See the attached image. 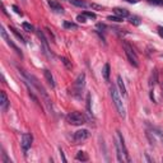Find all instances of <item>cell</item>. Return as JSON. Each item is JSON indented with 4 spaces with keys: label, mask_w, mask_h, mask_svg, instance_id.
<instances>
[{
    "label": "cell",
    "mask_w": 163,
    "mask_h": 163,
    "mask_svg": "<svg viewBox=\"0 0 163 163\" xmlns=\"http://www.w3.org/2000/svg\"><path fill=\"white\" fill-rule=\"evenodd\" d=\"M110 92H111V97H112V102H113L115 107H116L117 112H119L120 116L125 117V116H126L125 107H124V105H122V101H121V98H120V96H119V92H117L116 87H113V85H112V87H111V89H110Z\"/></svg>",
    "instance_id": "cell-1"
},
{
    "label": "cell",
    "mask_w": 163,
    "mask_h": 163,
    "mask_svg": "<svg viewBox=\"0 0 163 163\" xmlns=\"http://www.w3.org/2000/svg\"><path fill=\"white\" fill-rule=\"evenodd\" d=\"M66 120H68L69 124H72V125H75V126L83 125V124L87 122V119H85V116H84V115H83L82 112H78V111L70 112L68 116H66Z\"/></svg>",
    "instance_id": "cell-2"
},
{
    "label": "cell",
    "mask_w": 163,
    "mask_h": 163,
    "mask_svg": "<svg viewBox=\"0 0 163 163\" xmlns=\"http://www.w3.org/2000/svg\"><path fill=\"white\" fill-rule=\"evenodd\" d=\"M124 50H125V54H126V56H127V60H129V63L131 64L133 66H135V68H138L139 66V59H138V56H136V54H135V51L133 50V47L130 46L127 42H124Z\"/></svg>",
    "instance_id": "cell-3"
},
{
    "label": "cell",
    "mask_w": 163,
    "mask_h": 163,
    "mask_svg": "<svg viewBox=\"0 0 163 163\" xmlns=\"http://www.w3.org/2000/svg\"><path fill=\"white\" fill-rule=\"evenodd\" d=\"M84 84H85V74H84V73H82V74L78 75L76 80L74 82V87H73V94L78 97V96L82 93L83 88H84Z\"/></svg>",
    "instance_id": "cell-4"
},
{
    "label": "cell",
    "mask_w": 163,
    "mask_h": 163,
    "mask_svg": "<svg viewBox=\"0 0 163 163\" xmlns=\"http://www.w3.org/2000/svg\"><path fill=\"white\" fill-rule=\"evenodd\" d=\"M116 133H117V140H119L121 152H122V155H124V161H125V162H130V161H131V158H130L129 152H127V148H126V145H125V140H124V136L121 135L120 131H116Z\"/></svg>",
    "instance_id": "cell-5"
},
{
    "label": "cell",
    "mask_w": 163,
    "mask_h": 163,
    "mask_svg": "<svg viewBox=\"0 0 163 163\" xmlns=\"http://www.w3.org/2000/svg\"><path fill=\"white\" fill-rule=\"evenodd\" d=\"M88 138H89V131L85 129H80V130H78V131L74 133L75 144H80V143H83L84 140H87Z\"/></svg>",
    "instance_id": "cell-6"
},
{
    "label": "cell",
    "mask_w": 163,
    "mask_h": 163,
    "mask_svg": "<svg viewBox=\"0 0 163 163\" xmlns=\"http://www.w3.org/2000/svg\"><path fill=\"white\" fill-rule=\"evenodd\" d=\"M32 142H33V136L31 135V134H28V133H25L22 135V149H23V152H24V154L28 152V149L31 148V145H32Z\"/></svg>",
    "instance_id": "cell-7"
},
{
    "label": "cell",
    "mask_w": 163,
    "mask_h": 163,
    "mask_svg": "<svg viewBox=\"0 0 163 163\" xmlns=\"http://www.w3.org/2000/svg\"><path fill=\"white\" fill-rule=\"evenodd\" d=\"M0 33H1V36H3V38H4V40L6 41V43H8L9 45V46H10L12 47V49H14V51H15V52H17L18 54V55H21L22 56V52H21V50H19L18 49V46H17V45H15L14 42H13V41L10 40V38H9L8 37V34H6V32H5V28L4 27H3V25H1V28H0Z\"/></svg>",
    "instance_id": "cell-8"
},
{
    "label": "cell",
    "mask_w": 163,
    "mask_h": 163,
    "mask_svg": "<svg viewBox=\"0 0 163 163\" xmlns=\"http://www.w3.org/2000/svg\"><path fill=\"white\" fill-rule=\"evenodd\" d=\"M37 36L40 37V40H41V45H42L43 52L49 56V45H47V41H46V38H45V36H43V33H42V31L41 30H37Z\"/></svg>",
    "instance_id": "cell-9"
},
{
    "label": "cell",
    "mask_w": 163,
    "mask_h": 163,
    "mask_svg": "<svg viewBox=\"0 0 163 163\" xmlns=\"http://www.w3.org/2000/svg\"><path fill=\"white\" fill-rule=\"evenodd\" d=\"M0 97H1V100H0V107H1V110L5 111L8 110L9 107V101H8V96H6V93L4 91H1V93H0Z\"/></svg>",
    "instance_id": "cell-10"
},
{
    "label": "cell",
    "mask_w": 163,
    "mask_h": 163,
    "mask_svg": "<svg viewBox=\"0 0 163 163\" xmlns=\"http://www.w3.org/2000/svg\"><path fill=\"white\" fill-rule=\"evenodd\" d=\"M49 5L51 6V9H52V10H55L57 13H63L64 12L61 4H59V3L55 1V0H49Z\"/></svg>",
    "instance_id": "cell-11"
},
{
    "label": "cell",
    "mask_w": 163,
    "mask_h": 163,
    "mask_svg": "<svg viewBox=\"0 0 163 163\" xmlns=\"http://www.w3.org/2000/svg\"><path fill=\"white\" fill-rule=\"evenodd\" d=\"M117 85H119V89H120V93L124 96V97H126L127 93H126V88H125V84H124V80L122 78H121V75L117 76Z\"/></svg>",
    "instance_id": "cell-12"
},
{
    "label": "cell",
    "mask_w": 163,
    "mask_h": 163,
    "mask_svg": "<svg viewBox=\"0 0 163 163\" xmlns=\"http://www.w3.org/2000/svg\"><path fill=\"white\" fill-rule=\"evenodd\" d=\"M43 75H45V78H46V80H47V83L51 85V87H55V82H54V76H52V74H51V72L50 70H43Z\"/></svg>",
    "instance_id": "cell-13"
},
{
    "label": "cell",
    "mask_w": 163,
    "mask_h": 163,
    "mask_svg": "<svg viewBox=\"0 0 163 163\" xmlns=\"http://www.w3.org/2000/svg\"><path fill=\"white\" fill-rule=\"evenodd\" d=\"M113 13L117 15V17H121V18H125V17H129V12L124 8H115L113 9Z\"/></svg>",
    "instance_id": "cell-14"
},
{
    "label": "cell",
    "mask_w": 163,
    "mask_h": 163,
    "mask_svg": "<svg viewBox=\"0 0 163 163\" xmlns=\"http://www.w3.org/2000/svg\"><path fill=\"white\" fill-rule=\"evenodd\" d=\"M110 73H111V68H110V64L106 63L103 66V70H102V74H103V78L105 80L108 82L110 80Z\"/></svg>",
    "instance_id": "cell-15"
},
{
    "label": "cell",
    "mask_w": 163,
    "mask_h": 163,
    "mask_svg": "<svg viewBox=\"0 0 163 163\" xmlns=\"http://www.w3.org/2000/svg\"><path fill=\"white\" fill-rule=\"evenodd\" d=\"M78 161H82V162H85V161H88L89 159V157H88V154L85 152H78L76 153V157H75Z\"/></svg>",
    "instance_id": "cell-16"
},
{
    "label": "cell",
    "mask_w": 163,
    "mask_h": 163,
    "mask_svg": "<svg viewBox=\"0 0 163 163\" xmlns=\"http://www.w3.org/2000/svg\"><path fill=\"white\" fill-rule=\"evenodd\" d=\"M129 22L131 23L133 25H140L142 24V21H140L139 17H136V15H130L129 17Z\"/></svg>",
    "instance_id": "cell-17"
},
{
    "label": "cell",
    "mask_w": 163,
    "mask_h": 163,
    "mask_svg": "<svg viewBox=\"0 0 163 163\" xmlns=\"http://www.w3.org/2000/svg\"><path fill=\"white\" fill-rule=\"evenodd\" d=\"M72 4H74L76 6H79V8H87L88 4L85 1H83V0H69Z\"/></svg>",
    "instance_id": "cell-18"
},
{
    "label": "cell",
    "mask_w": 163,
    "mask_h": 163,
    "mask_svg": "<svg viewBox=\"0 0 163 163\" xmlns=\"http://www.w3.org/2000/svg\"><path fill=\"white\" fill-rule=\"evenodd\" d=\"M151 134H152V135H154L155 138H158L159 140H161V143H162V145H163V133H162V131H159V130L153 129V131H152Z\"/></svg>",
    "instance_id": "cell-19"
},
{
    "label": "cell",
    "mask_w": 163,
    "mask_h": 163,
    "mask_svg": "<svg viewBox=\"0 0 163 163\" xmlns=\"http://www.w3.org/2000/svg\"><path fill=\"white\" fill-rule=\"evenodd\" d=\"M10 31L13 32V33H14L15 34V37H17L18 38V40L19 41H21V42H23V43H25V41H24V38H23V36H22V34L21 33H19V32L17 31V30H15V28H13V27H10Z\"/></svg>",
    "instance_id": "cell-20"
},
{
    "label": "cell",
    "mask_w": 163,
    "mask_h": 163,
    "mask_svg": "<svg viewBox=\"0 0 163 163\" xmlns=\"http://www.w3.org/2000/svg\"><path fill=\"white\" fill-rule=\"evenodd\" d=\"M22 27H23V30L27 31V32H34L33 25H32L31 23H28V22H24V23L22 24Z\"/></svg>",
    "instance_id": "cell-21"
},
{
    "label": "cell",
    "mask_w": 163,
    "mask_h": 163,
    "mask_svg": "<svg viewBox=\"0 0 163 163\" xmlns=\"http://www.w3.org/2000/svg\"><path fill=\"white\" fill-rule=\"evenodd\" d=\"M64 27L68 28V30H76V28H78V25H76L75 23H72V22L65 21V22H64Z\"/></svg>",
    "instance_id": "cell-22"
},
{
    "label": "cell",
    "mask_w": 163,
    "mask_h": 163,
    "mask_svg": "<svg viewBox=\"0 0 163 163\" xmlns=\"http://www.w3.org/2000/svg\"><path fill=\"white\" fill-rule=\"evenodd\" d=\"M157 70H154V72H153V74H152V76H151V83H149V84H151V87H154V84L155 83H157Z\"/></svg>",
    "instance_id": "cell-23"
},
{
    "label": "cell",
    "mask_w": 163,
    "mask_h": 163,
    "mask_svg": "<svg viewBox=\"0 0 163 163\" xmlns=\"http://www.w3.org/2000/svg\"><path fill=\"white\" fill-rule=\"evenodd\" d=\"M83 14H84L87 18H91V19H96V18H97V15H96V13H93V12L84 10V12H83Z\"/></svg>",
    "instance_id": "cell-24"
},
{
    "label": "cell",
    "mask_w": 163,
    "mask_h": 163,
    "mask_svg": "<svg viewBox=\"0 0 163 163\" xmlns=\"http://www.w3.org/2000/svg\"><path fill=\"white\" fill-rule=\"evenodd\" d=\"M107 19L108 21H111V22H122V18L117 17V15H108Z\"/></svg>",
    "instance_id": "cell-25"
},
{
    "label": "cell",
    "mask_w": 163,
    "mask_h": 163,
    "mask_svg": "<svg viewBox=\"0 0 163 163\" xmlns=\"http://www.w3.org/2000/svg\"><path fill=\"white\" fill-rule=\"evenodd\" d=\"M76 21H78L79 23H85V22H87V17H85L84 14H79L78 17H76Z\"/></svg>",
    "instance_id": "cell-26"
},
{
    "label": "cell",
    "mask_w": 163,
    "mask_h": 163,
    "mask_svg": "<svg viewBox=\"0 0 163 163\" xmlns=\"http://www.w3.org/2000/svg\"><path fill=\"white\" fill-rule=\"evenodd\" d=\"M61 61H63V64L66 66V69H72V64H70V61L66 57H61Z\"/></svg>",
    "instance_id": "cell-27"
},
{
    "label": "cell",
    "mask_w": 163,
    "mask_h": 163,
    "mask_svg": "<svg viewBox=\"0 0 163 163\" xmlns=\"http://www.w3.org/2000/svg\"><path fill=\"white\" fill-rule=\"evenodd\" d=\"M87 110L91 112V94H87Z\"/></svg>",
    "instance_id": "cell-28"
},
{
    "label": "cell",
    "mask_w": 163,
    "mask_h": 163,
    "mask_svg": "<svg viewBox=\"0 0 163 163\" xmlns=\"http://www.w3.org/2000/svg\"><path fill=\"white\" fill-rule=\"evenodd\" d=\"M148 1L155 5H163V0H148Z\"/></svg>",
    "instance_id": "cell-29"
},
{
    "label": "cell",
    "mask_w": 163,
    "mask_h": 163,
    "mask_svg": "<svg viewBox=\"0 0 163 163\" xmlns=\"http://www.w3.org/2000/svg\"><path fill=\"white\" fill-rule=\"evenodd\" d=\"M12 8H13V10H14L15 13H17V14H19V15H23V13H22L21 10H19V8H18L17 5H13Z\"/></svg>",
    "instance_id": "cell-30"
},
{
    "label": "cell",
    "mask_w": 163,
    "mask_h": 163,
    "mask_svg": "<svg viewBox=\"0 0 163 163\" xmlns=\"http://www.w3.org/2000/svg\"><path fill=\"white\" fill-rule=\"evenodd\" d=\"M158 33H159V36L163 38V27H158Z\"/></svg>",
    "instance_id": "cell-31"
},
{
    "label": "cell",
    "mask_w": 163,
    "mask_h": 163,
    "mask_svg": "<svg viewBox=\"0 0 163 163\" xmlns=\"http://www.w3.org/2000/svg\"><path fill=\"white\" fill-rule=\"evenodd\" d=\"M60 155H61V158H63V162L65 163V162H66V158H65V155H64V153H63L61 149H60Z\"/></svg>",
    "instance_id": "cell-32"
},
{
    "label": "cell",
    "mask_w": 163,
    "mask_h": 163,
    "mask_svg": "<svg viewBox=\"0 0 163 163\" xmlns=\"http://www.w3.org/2000/svg\"><path fill=\"white\" fill-rule=\"evenodd\" d=\"M97 28H98V30H105V28H106V27H105V24L98 23V24H97Z\"/></svg>",
    "instance_id": "cell-33"
},
{
    "label": "cell",
    "mask_w": 163,
    "mask_h": 163,
    "mask_svg": "<svg viewBox=\"0 0 163 163\" xmlns=\"http://www.w3.org/2000/svg\"><path fill=\"white\" fill-rule=\"evenodd\" d=\"M125 1H127V3H131V4H135V3H138L139 0H125Z\"/></svg>",
    "instance_id": "cell-34"
},
{
    "label": "cell",
    "mask_w": 163,
    "mask_h": 163,
    "mask_svg": "<svg viewBox=\"0 0 163 163\" xmlns=\"http://www.w3.org/2000/svg\"><path fill=\"white\" fill-rule=\"evenodd\" d=\"M23 1H25V0H23Z\"/></svg>",
    "instance_id": "cell-35"
}]
</instances>
